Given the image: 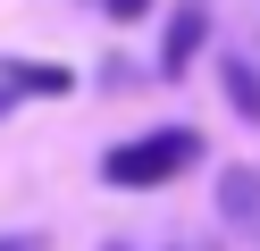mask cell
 <instances>
[{
	"label": "cell",
	"instance_id": "obj_1",
	"mask_svg": "<svg viewBox=\"0 0 260 251\" xmlns=\"http://www.w3.org/2000/svg\"><path fill=\"white\" fill-rule=\"evenodd\" d=\"M202 159V134L193 126H159V134H135V142H118L101 159V184H118V193H151V184L185 176V167Z\"/></svg>",
	"mask_w": 260,
	"mask_h": 251
},
{
	"label": "cell",
	"instance_id": "obj_2",
	"mask_svg": "<svg viewBox=\"0 0 260 251\" xmlns=\"http://www.w3.org/2000/svg\"><path fill=\"white\" fill-rule=\"evenodd\" d=\"M202 33H210V0H185V9L168 17V33H159V67H168V76H185L193 50H202Z\"/></svg>",
	"mask_w": 260,
	"mask_h": 251
},
{
	"label": "cell",
	"instance_id": "obj_3",
	"mask_svg": "<svg viewBox=\"0 0 260 251\" xmlns=\"http://www.w3.org/2000/svg\"><path fill=\"white\" fill-rule=\"evenodd\" d=\"M218 209L235 218V226L260 218V176H252V167H226V176H218Z\"/></svg>",
	"mask_w": 260,
	"mask_h": 251
},
{
	"label": "cell",
	"instance_id": "obj_4",
	"mask_svg": "<svg viewBox=\"0 0 260 251\" xmlns=\"http://www.w3.org/2000/svg\"><path fill=\"white\" fill-rule=\"evenodd\" d=\"M0 84H17V92H68L76 76H68V67H51V59H42V67H34V59H9V67H0Z\"/></svg>",
	"mask_w": 260,
	"mask_h": 251
},
{
	"label": "cell",
	"instance_id": "obj_5",
	"mask_svg": "<svg viewBox=\"0 0 260 251\" xmlns=\"http://www.w3.org/2000/svg\"><path fill=\"white\" fill-rule=\"evenodd\" d=\"M218 84H226V100H235L243 117H260V76H252L243 59H226V67H218Z\"/></svg>",
	"mask_w": 260,
	"mask_h": 251
},
{
	"label": "cell",
	"instance_id": "obj_6",
	"mask_svg": "<svg viewBox=\"0 0 260 251\" xmlns=\"http://www.w3.org/2000/svg\"><path fill=\"white\" fill-rule=\"evenodd\" d=\"M143 9H151V0H109V17H126V25H135Z\"/></svg>",
	"mask_w": 260,
	"mask_h": 251
},
{
	"label": "cell",
	"instance_id": "obj_7",
	"mask_svg": "<svg viewBox=\"0 0 260 251\" xmlns=\"http://www.w3.org/2000/svg\"><path fill=\"white\" fill-rule=\"evenodd\" d=\"M0 251H25V243H9V234H0Z\"/></svg>",
	"mask_w": 260,
	"mask_h": 251
}]
</instances>
